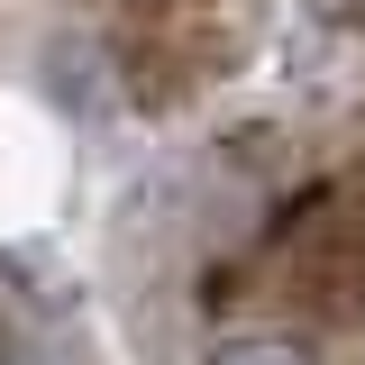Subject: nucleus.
Instances as JSON below:
<instances>
[{"label": "nucleus", "instance_id": "obj_1", "mask_svg": "<svg viewBox=\"0 0 365 365\" xmlns=\"http://www.w3.org/2000/svg\"><path fill=\"white\" fill-rule=\"evenodd\" d=\"M210 365H319V356L302 347V338H228Z\"/></svg>", "mask_w": 365, "mask_h": 365}]
</instances>
